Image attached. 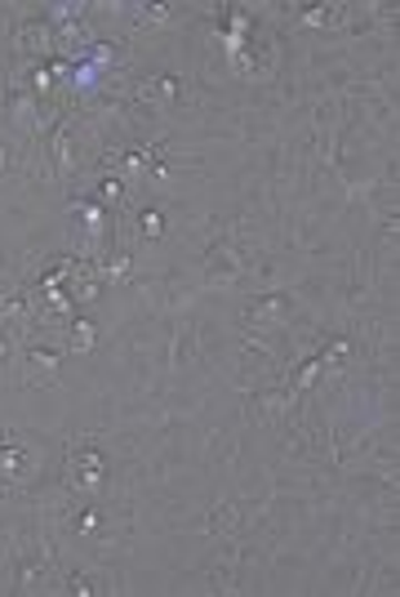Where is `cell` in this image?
Here are the masks:
<instances>
[{"instance_id":"cell-1","label":"cell","mask_w":400,"mask_h":597,"mask_svg":"<svg viewBox=\"0 0 400 597\" xmlns=\"http://www.w3.org/2000/svg\"><path fill=\"white\" fill-rule=\"evenodd\" d=\"M37 473H41V446H32L14 428L0 433V490H6V495L23 490V486L37 482Z\"/></svg>"},{"instance_id":"cell-2","label":"cell","mask_w":400,"mask_h":597,"mask_svg":"<svg viewBox=\"0 0 400 597\" xmlns=\"http://www.w3.org/2000/svg\"><path fill=\"white\" fill-rule=\"evenodd\" d=\"M63 482H68V490H76V495H99V490L107 486V455L99 451V442L76 437V442L68 446Z\"/></svg>"},{"instance_id":"cell-3","label":"cell","mask_w":400,"mask_h":597,"mask_svg":"<svg viewBox=\"0 0 400 597\" xmlns=\"http://www.w3.org/2000/svg\"><path fill=\"white\" fill-rule=\"evenodd\" d=\"M63 362H68V348L45 344V340H23L14 371H19V384H28V388H50V384H59Z\"/></svg>"},{"instance_id":"cell-4","label":"cell","mask_w":400,"mask_h":597,"mask_svg":"<svg viewBox=\"0 0 400 597\" xmlns=\"http://www.w3.org/2000/svg\"><path fill=\"white\" fill-rule=\"evenodd\" d=\"M45 156L54 161L59 174H76L85 165V139H81V130L72 121H54L45 130Z\"/></svg>"},{"instance_id":"cell-5","label":"cell","mask_w":400,"mask_h":597,"mask_svg":"<svg viewBox=\"0 0 400 597\" xmlns=\"http://www.w3.org/2000/svg\"><path fill=\"white\" fill-rule=\"evenodd\" d=\"M6 121L23 134V139H41L50 125H45V108H41V99L28 90V85H10V94H6Z\"/></svg>"},{"instance_id":"cell-6","label":"cell","mask_w":400,"mask_h":597,"mask_svg":"<svg viewBox=\"0 0 400 597\" xmlns=\"http://www.w3.org/2000/svg\"><path fill=\"white\" fill-rule=\"evenodd\" d=\"M245 250L232 241V236H223V241H214L209 250H205V281L209 285H236L240 276H245Z\"/></svg>"},{"instance_id":"cell-7","label":"cell","mask_w":400,"mask_h":597,"mask_svg":"<svg viewBox=\"0 0 400 597\" xmlns=\"http://www.w3.org/2000/svg\"><path fill=\"white\" fill-rule=\"evenodd\" d=\"M289 313H294L289 294H258V298H249V308L240 313V322L249 331H276V326L289 322Z\"/></svg>"},{"instance_id":"cell-8","label":"cell","mask_w":400,"mask_h":597,"mask_svg":"<svg viewBox=\"0 0 400 597\" xmlns=\"http://www.w3.org/2000/svg\"><path fill=\"white\" fill-rule=\"evenodd\" d=\"M14 50H19L23 59H50V54H54V28L41 23V19H23V23L14 28Z\"/></svg>"},{"instance_id":"cell-9","label":"cell","mask_w":400,"mask_h":597,"mask_svg":"<svg viewBox=\"0 0 400 597\" xmlns=\"http://www.w3.org/2000/svg\"><path fill=\"white\" fill-rule=\"evenodd\" d=\"M183 85H187L183 77H147V81H139V99H147V103H183L187 99Z\"/></svg>"},{"instance_id":"cell-10","label":"cell","mask_w":400,"mask_h":597,"mask_svg":"<svg viewBox=\"0 0 400 597\" xmlns=\"http://www.w3.org/2000/svg\"><path fill=\"white\" fill-rule=\"evenodd\" d=\"M72 214L81 219V236H85L90 245H99V241H103L107 210H103V205H94V201H72Z\"/></svg>"},{"instance_id":"cell-11","label":"cell","mask_w":400,"mask_h":597,"mask_svg":"<svg viewBox=\"0 0 400 597\" xmlns=\"http://www.w3.org/2000/svg\"><path fill=\"white\" fill-rule=\"evenodd\" d=\"M99 344V326L90 322V317H72L68 326H63V348L68 353H90Z\"/></svg>"},{"instance_id":"cell-12","label":"cell","mask_w":400,"mask_h":597,"mask_svg":"<svg viewBox=\"0 0 400 597\" xmlns=\"http://www.w3.org/2000/svg\"><path fill=\"white\" fill-rule=\"evenodd\" d=\"M68 530H72L76 539H94V535L103 530V513H99V508H76V513L68 517Z\"/></svg>"},{"instance_id":"cell-13","label":"cell","mask_w":400,"mask_h":597,"mask_svg":"<svg viewBox=\"0 0 400 597\" xmlns=\"http://www.w3.org/2000/svg\"><path fill=\"white\" fill-rule=\"evenodd\" d=\"M342 6H311V10H302V23H311V28H338L342 23Z\"/></svg>"},{"instance_id":"cell-14","label":"cell","mask_w":400,"mask_h":597,"mask_svg":"<svg viewBox=\"0 0 400 597\" xmlns=\"http://www.w3.org/2000/svg\"><path fill=\"white\" fill-rule=\"evenodd\" d=\"M170 14V6H134V28H165Z\"/></svg>"},{"instance_id":"cell-15","label":"cell","mask_w":400,"mask_h":597,"mask_svg":"<svg viewBox=\"0 0 400 597\" xmlns=\"http://www.w3.org/2000/svg\"><path fill=\"white\" fill-rule=\"evenodd\" d=\"M68 593H107V584H103L99 575L76 570V575H68Z\"/></svg>"},{"instance_id":"cell-16","label":"cell","mask_w":400,"mask_h":597,"mask_svg":"<svg viewBox=\"0 0 400 597\" xmlns=\"http://www.w3.org/2000/svg\"><path fill=\"white\" fill-rule=\"evenodd\" d=\"M139 232H143L147 241H156V236L165 232V219H161V210H139Z\"/></svg>"},{"instance_id":"cell-17","label":"cell","mask_w":400,"mask_h":597,"mask_svg":"<svg viewBox=\"0 0 400 597\" xmlns=\"http://www.w3.org/2000/svg\"><path fill=\"white\" fill-rule=\"evenodd\" d=\"M99 201H103V210H107V205L116 210V205L125 201V188H121L116 179H103V188H99Z\"/></svg>"},{"instance_id":"cell-18","label":"cell","mask_w":400,"mask_h":597,"mask_svg":"<svg viewBox=\"0 0 400 597\" xmlns=\"http://www.w3.org/2000/svg\"><path fill=\"white\" fill-rule=\"evenodd\" d=\"M10 165H14V152H10V148H0V174H6Z\"/></svg>"},{"instance_id":"cell-19","label":"cell","mask_w":400,"mask_h":597,"mask_svg":"<svg viewBox=\"0 0 400 597\" xmlns=\"http://www.w3.org/2000/svg\"><path fill=\"white\" fill-rule=\"evenodd\" d=\"M0 90H6V85H0Z\"/></svg>"}]
</instances>
